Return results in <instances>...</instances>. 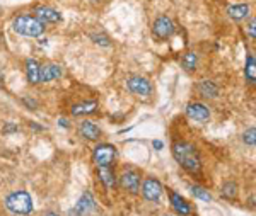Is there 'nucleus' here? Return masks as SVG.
I'll return each mask as SVG.
<instances>
[{
  "mask_svg": "<svg viewBox=\"0 0 256 216\" xmlns=\"http://www.w3.org/2000/svg\"><path fill=\"white\" fill-rule=\"evenodd\" d=\"M126 87L132 94L140 95V97H148L152 94V84L146 77H140V75L130 77L126 80Z\"/></svg>",
  "mask_w": 256,
  "mask_h": 216,
  "instance_id": "obj_6",
  "label": "nucleus"
},
{
  "mask_svg": "<svg viewBox=\"0 0 256 216\" xmlns=\"http://www.w3.org/2000/svg\"><path fill=\"white\" fill-rule=\"evenodd\" d=\"M98 109V102L96 101H88V102H80L76 104L72 107V116H88V114H94Z\"/></svg>",
  "mask_w": 256,
  "mask_h": 216,
  "instance_id": "obj_17",
  "label": "nucleus"
},
{
  "mask_svg": "<svg viewBox=\"0 0 256 216\" xmlns=\"http://www.w3.org/2000/svg\"><path fill=\"white\" fill-rule=\"evenodd\" d=\"M250 12H251V7L248 5V3H236V5L227 7V15L232 20H236V22L250 17Z\"/></svg>",
  "mask_w": 256,
  "mask_h": 216,
  "instance_id": "obj_15",
  "label": "nucleus"
},
{
  "mask_svg": "<svg viewBox=\"0 0 256 216\" xmlns=\"http://www.w3.org/2000/svg\"><path fill=\"white\" fill-rule=\"evenodd\" d=\"M96 208V201H94L92 194L90 193H84L80 196L79 201L76 203V206L70 210V216H89L92 213V210Z\"/></svg>",
  "mask_w": 256,
  "mask_h": 216,
  "instance_id": "obj_7",
  "label": "nucleus"
},
{
  "mask_svg": "<svg viewBox=\"0 0 256 216\" xmlns=\"http://www.w3.org/2000/svg\"><path fill=\"white\" fill-rule=\"evenodd\" d=\"M162 194V184L154 177H147L142 184V196L150 203H158Z\"/></svg>",
  "mask_w": 256,
  "mask_h": 216,
  "instance_id": "obj_8",
  "label": "nucleus"
},
{
  "mask_svg": "<svg viewBox=\"0 0 256 216\" xmlns=\"http://www.w3.org/2000/svg\"><path fill=\"white\" fill-rule=\"evenodd\" d=\"M198 92H200L202 97L216 99L218 95V87L214 84L212 80H200V84H198Z\"/></svg>",
  "mask_w": 256,
  "mask_h": 216,
  "instance_id": "obj_16",
  "label": "nucleus"
},
{
  "mask_svg": "<svg viewBox=\"0 0 256 216\" xmlns=\"http://www.w3.org/2000/svg\"><path fill=\"white\" fill-rule=\"evenodd\" d=\"M120 186L130 194L140 193V174L137 170H125L120 177Z\"/></svg>",
  "mask_w": 256,
  "mask_h": 216,
  "instance_id": "obj_9",
  "label": "nucleus"
},
{
  "mask_svg": "<svg viewBox=\"0 0 256 216\" xmlns=\"http://www.w3.org/2000/svg\"><path fill=\"white\" fill-rule=\"evenodd\" d=\"M152 145H154L156 150H162V147H164L162 141H159V140H154V143H152Z\"/></svg>",
  "mask_w": 256,
  "mask_h": 216,
  "instance_id": "obj_28",
  "label": "nucleus"
},
{
  "mask_svg": "<svg viewBox=\"0 0 256 216\" xmlns=\"http://www.w3.org/2000/svg\"><path fill=\"white\" fill-rule=\"evenodd\" d=\"M254 26H256V20H254V19H251L250 26H248V34H250V36H251V39H254V38H256V32H254Z\"/></svg>",
  "mask_w": 256,
  "mask_h": 216,
  "instance_id": "obj_26",
  "label": "nucleus"
},
{
  "mask_svg": "<svg viewBox=\"0 0 256 216\" xmlns=\"http://www.w3.org/2000/svg\"><path fill=\"white\" fill-rule=\"evenodd\" d=\"M254 66H256L254 55H253V53H248V56H246V68H244V73H246V80L250 82V84H254V80H256Z\"/></svg>",
  "mask_w": 256,
  "mask_h": 216,
  "instance_id": "obj_21",
  "label": "nucleus"
},
{
  "mask_svg": "<svg viewBox=\"0 0 256 216\" xmlns=\"http://www.w3.org/2000/svg\"><path fill=\"white\" fill-rule=\"evenodd\" d=\"M64 75V70L58 63H44L40 65V84L41 82H53Z\"/></svg>",
  "mask_w": 256,
  "mask_h": 216,
  "instance_id": "obj_12",
  "label": "nucleus"
},
{
  "mask_svg": "<svg viewBox=\"0 0 256 216\" xmlns=\"http://www.w3.org/2000/svg\"><path fill=\"white\" fill-rule=\"evenodd\" d=\"M220 194H222V196H224L226 199H234V198H238V184H236V182H226V184L222 186Z\"/></svg>",
  "mask_w": 256,
  "mask_h": 216,
  "instance_id": "obj_22",
  "label": "nucleus"
},
{
  "mask_svg": "<svg viewBox=\"0 0 256 216\" xmlns=\"http://www.w3.org/2000/svg\"><path fill=\"white\" fill-rule=\"evenodd\" d=\"M181 66H183L186 72H195L198 68V55L195 51H188L184 53L181 58Z\"/></svg>",
  "mask_w": 256,
  "mask_h": 216,
  "instance_id": "obj_20",
  "label": "nucleus"
},
{
  "mask_svg": "<svg viewBox=\"0 0 256 216\" xmlns=\"http://www.w3.org/2000/svg\"><path fill=\"white\" fill-rule=\"evenodd\" d=\"M242 141H244L248 147H254V143H256V130H254V126L244 131V135H242Z\"/></svg>",
  "mask_w": 256,
  "mask_h": 216,
  "instance_id": "obj_24",
  "label": "nucleus"
},
{
  "mask_svg": "<svg viewBox=\"0 0 256 216\" xmlns=\"http://www.w3.org/2000/svg\"><path fill=\"white\" fill-rule=\"evenodd\" d=\"M26 77L30 84H40V63L36 60L26 61Z\"/></svg>",
  "mask_w": 256,
  "mask_h": 216,
  "instance_id": "obj_18",
  "label": "nucleus"
},
{
  "mask_svg": "<svg viewBox=\"0 0 256 216\" xmlns=\"http://www.w3.org/2000/svg\"><path fill=\"white\" fill-rule=\"evenodd\" d=\"M90 2H94V3H101V2H108V0H90Z\"/></svg>",
  "mask_w": 256,
  "mask_h": 216,
  "instance_id": "obj_31",
  "label": "nucleus"
},
{
  "mask_svg": "<svg viewBox=\"0 0 256 216\" xmlns=\"http://www.w3.org/2000/svg\"><path fill=\"white\" fill-rule=\"evenodd\" d=\"M12 29H14V32H18L20 36H26V38H40L44 32V24L38 17H34V15L24 14L14 19Z\"/></svg>",
  "mask_w": 256,
  "mask_h": 216,
  "instance_id": "obj_2",
  "label": "nucleus"
},
{
  "mask_svg": "<svg viewBox=\"0 0 256 216\" xmlns=\"http://www.w3.org/2000/svg\"><path fill=\"white\" fill-rule=\"evenodd\" d=\"M34 17H38L43 24H56L62 20V14L53 7L40 5L34 9Z\"/></svg>",
  "mask_w": 256,
  "mask_h": 216,
  "instance_id": "obj_11",
  "label": "nucleus"
},
{
  "mask_svg": "<svg viewBox=\"0 0 256 216\" xmlns=\"http://www.w3.org/2000/svg\"><path fill=\"white\" fill-rule=\"evenodd\" d=\"M90 39L96 44H101V46H111V41L106 34H90Z\"/></svg>",
  "mask_w": 256,
  "mask_h": 216,
  "instance_id": "obj_25",
  "label": "nucleus"
},
{
  "mask_svg": "<svg viewBox=\"0 0 256 216\" xmlns=\"http://www.w3.org/2000/svg\"><path fill=\"white\" fill-rule=\"evenodd\" d=\"M44 216H58V215H56V213H53V211H48V213L44 215Z\"/></svg>",
  "mask_w": 256,
  "mask_h": 216,
  "instance_id": "obj_30",
  "label": "nucleus"
},
{
  "mask_svg": "<svg viewBox=\"0 0 256 216\" xmlns=\"http://www.w3.org/2000/svg\"><path fill=\"white\" fill-rule=\"evenodd\" d=\"M186 116L196 123H207L210 119V109L202 102H190L186 106Z\"/></svg>",
  "mask_w": 256,
  "mask_h": 216,
  "instance_id": "obj_10",
  "label": "nucleus"
},
{
  "mask_svg": "<svg viewBox=\"0 0 256 216\" xmlns=\"http://www.w3.org/2000/svg\"><path fill=\"white\" fill-rule=\"evenodd\" d=\"M192 194L198 199H202V201H212V196H210V193L207 189L200 188V186H192Z\"/></svg>",
  "mask_w": 256,
  "mask_h": 216,
  "instance_id": "obj_23",
  "label": "nucleus"
},
{
  "mask_svg": "<svg viewBox=\"0 0 256 216\" xmlns=\"http://www.w3.org/2000/svg\"><path fill=\"white\" fill-rule=\"evenodd\" d=\"M6 208L14 215H30L32 211V198L26 191H14L6 198Z\"/></svg>",
  "mask_w": 256,
  "mask_h": 216,
  "instance_id": "obj_3",
  "label": "nucleus"
},
{
  "mask_svg": "<svg viewBox=\"0 0 256 216\" xmlns=\"http://www.w3.org/2000/svg\"><path fill=\"white\" fill-rule=\"evenodd\" d=\"M169 199H171V205L174 208V211L181 216H188L192 213V208H190L188 201L183 196H180L174 191H169Z\"/></svg>",
  "mask_w": 256,
  "mask_h": 216,
  "instance_id": "obj_14",
  "label": "nucleus"
},
{
  "mask_svg": "<svg viewBox=\"0 0 256 216\" xmlns=\"http://www.w3.org/2000/svg\"><path fill=\"white\" fill-rule=\"evenodd\" d=\"M77 133H79V136H82V138L88 141H98L101 138V130L92 121H82L79 124V128H77Z\"/></svg>",
  "mask_w": 256,
  "mask_h": 216,
  "instance_id": "obj_13",
  "label": "nucleus"
},
{
  "mask_svg": "<svg viewBox=\"0 0 256 216\" xmlns=\"http://www.w3.org/2000/svg\"><path fill=\"white\" fill-rule=\"evenodd\" d=\"M172 155L178 164L181 165L190 174H200L202 170V159L196 147L188 141H178L172 145Z\"/></svg>",
  "mask_w": 256,
  "mask_h": 216,
  "instance_id": "obj_1",
  "label": "nucleus"
},
{
  "mask_svg": "<svg viewBox=\"0 0 256 216\" xmlns=\"http://www.w3.org/2000/svg\"><path fill=\"white\" fill-rule=\"evenodd\" d=\"M166 216H172V215H166Z\"/></svg>",
  "mask_w": 256,
  "mask_h": 216,
  "instance_id": "obj_32",
  "label": "nucleus"
},
{
  "mask_svg": "<svg viewBox=\"0 0 256 216\" xmlns=\"http://www.w3.org/2000/svg\"><path fill=\"white\" fill-rule=\"evenodd\" d=\"M98 172H99V179H101V182L108 189L116 186V177H114V172L111 167H98Z\"/></svg>",
  "mask_w": 256,
  "mask_h": 216,
  "instance_id": "obj_19",
  "label": "nucleus"
},
{
  "mask_svg": "<svg viewBox=\"0 0 256 216\" xmlns=\"http://www.w3.org/2000/svg\"><path fill=\"white\" fill-rule=\"evenodd\" d=\"M12 131H18V126H14V124H7V128L4 130V133H12Z\"/></svg>",
  "mask_w": 256,
  "mask_h": 216,
  "instance_id": "obj_27",
  "label": "nucleus"
},
{
  "mask_svg": "<svg viewBox=\"0 0 256 216\" xmlns=\"http://www.w3.org/2000/svg\"><path fill=\"white\" fill-rule=\"evenodd\" d=\"M152 34L159 41L169 39L174 34V22H172L171 17H168V15H159V17L154 20V24H152Z\"/></svg>",
  "mask_w": 256,
  "mask_h": 216,
  "instance_id": "obj_5",
  "label": "nucleus"
},
{
  "mask_svg": "<svg viewBox=\"0 0 256 216\" xmlns=\"http://www.w3.org/2000/svg\"><path fill=\"white\" fill-rule=\"evenodd\" d=\"M60 126H64V128H68V123H67V119H60Z\"/></svg>",
  "mask_w": 256,
  "mask_h": 216,
  "instance_id": "obj_29",
  "label": "nucleus"
},
{
  "mask_svg": "<svg viewBox=\"0 0 256 216\" xmlns=\"http://www.w3.org/2000/svg\"><path fill=\"white\" fill-rule=\"evenodd\" d=\"M116 147L110 143H101L92 150V160L98 167H111L113 162L116 160Z\"/></svg>",
  "mask_w": 256,
  "mask_h": 216,
  "instance_id": "obj_4",
  "label": "nucleus"
}]
</instances>
